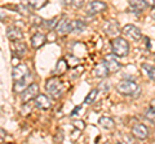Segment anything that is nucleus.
Masks as SVG:
<instances>
[{"mask_svg":"<svg viewBox=\"0 0 155 144\" xmlns=\"http://www.w3.org/2000/svg\"><path fill=\"white\" fill-rule=\"evenodd\" d=\"M13 52L16 53L18 57H23L27 53V45L23 42L22 40L21 41H16V45H13Z\"/></svg>","mask_w":155,"mask_h":144,"instance_id":"15","label":"nucleus"},{"mask_svg":"<svg viewBox=\"0 0 155 144\" xmlns=\"http://www.w3.org/2000/svg\"><path fill=\"white\" fill-rule=\"evenodd\" d=\"M98 124H100V126H102L104 129H107V130H111V129L115 127V122L111 117H106V116L101 117L98 120Z\"/></svg>","mask_w":155,"mask_h":144,"instance_id":"17","label":"nucleus"},{"mask_svg":"<svg viewBox=\"0 0 155 144\" xmlns=\"http://www.w3.org/2000/svg\"><path fill=\"white\" fill-rule=\"evenodd\" d=\"M84 2H85V0H72L71 4L74 5V8H80L84 4Z\"/></svg>","mask_w":155,"mask_h":144,"instance_id":"28","label":"nucleus"},{"mask_svg":"<svg viewBox=\"0 0 155 144\" xmlns=\"http://www.w3.org/2000/svg\"><path fill=\"white\" fill-rule=\"evenodd\" d=\"M97 95H98V90H97V89H92L91 92L88 93V95L85 97L84 103H85V104H92V103H93L94 100H96Z\"/></svg>","mask_w":155,"mask_h":144,"instance_id":"21","label":"nucleus"},{"mask_svg":"<svg viewBox=\"0 0 155 144\" xmlns=\"http://www.w3.org/2000/svg\"><path fill=\"white\" fill-rule=\"evenodd\" d=\"M111 49L116 57H125L129 53V44L124 37H115L111 41Z\"/></svg>","mask_w":155,"mask_h":144,"instance_id":"3","label":"nucleus"},{"mask_svg":"<svg viewBox=\"0 0 155 144\" xmlns=\"http://www.w3.org/2000/svg\"><path fill=\"white\" fill-rule=\"evenodd\" d=\"M150 16H151L153 20H155V7L151 8V12H150Z\"/></svg>","mask_w":155,"mask_h":144,"instance_id":"34","label":"nucleus"},{"mask_svg":"<svg viewBox=\"0 0 155 144\" xmlns=\"http://www.w3.org/2000/svg\"><path fill=\"white\" fill-rule=\"evenodd\" d=\"M56 32L58 35H66V33L72 32V26H71V21L69 18H62L60 22H57V25L54 27Z\"/></svg>","mask_w":155,"mask_h":144,"instance_id":"8","label":"nucleus"},{"mask_svg":"<svg viewBox=\"0 0 155 144\" xmlns=\"http://www.w3.org/2000/svg\"><path fill=\"white\" fill-rule=\"evenodd\" d=\"M145 116H146V118H149L150 121H154V122H155V111H154V109L150 108L149 111L145 113Z\"/></svg>","mask_w":155,"mask_h":144,"instance_id":"25","label":"nucleus"},{"mask_svg":"<svg viewBox=\"0 0 155 144\" xmlns=\"http://www.w3.org/2000/svg\"><path fill=\"white\" fill-rule=\"evenodd\" d=\"M116 90H118V93H120L122 95H127V97H134V95H137L141 92L140 86L134 81H129V80L120 81L116 85Z\"/></svg>","mask_w":155,"mask_h":144,"instance_id":"2","label":"nucleus"},{"mask_svg":"<svg viewBox=\"0 0 155 144\" xmlns=\"http://www.w3.org/2000/svg\"><path fill=\"white\" fill-rule=\"evenodd\" d=\"M143 3L146 7H150V8L155 7V0H143Z\"/></svg>","mask_w":155,"mask_h":144,"instance_id":"29","label":"nucleus"},{"mask_svg":"<svg viewBox=\"0 0 155 144\" xmlns=\"http://www.w3.org/2000/svg\"><path fill=\"white\" fill-rule=\"evenodd\" d=\"M5 135H7V134H5V131L0 129V142H3L4 139H5Z\"/></svg>","mask_w":155,"mask_h":144,"instance_id":"30","label":"nucleus"},{"mask_svg":"<svg viewBox=\"0 0 155 144\" xmlns=\"http://www.w3.org/2000/svg\"><path fill=\"white\" fill-rule=\"evenodd\" d=\"M72 125H74L75 129H79V130H83V129L85 127V124L81 121V120H76V121L72 122Z\"/></svg>","mask_w":155,"mask_h":144,"instance_id":"24","label":"nucleus"},{"mask_svg":"<svg viewBox=\"0 0 155 144\" xmlns=\"http://www.w3.org/2000/svg\"><path fill=\"white\" fill-rule=\"evenodd\" d=\"M104 63L106 64V67H107V70L109 72H118L120 70V63H119V61H116V58L114 55H106L105 57V61H104Z\"/></svg>","mask_w":155,"mask_h":144,"instance_id":"12","label":"nucleus"},{"mask_svg":"<svg viewBox=\"0 0 155 144\" xmlns=\"http://www.w3.org/2000/svg\"><path fill=\"white\" fill-rule=\"evenodd\" d=\"M28 5H30L32 9H41L43 7H45L48 4V0H27Z\"/></svg>","mask_w":155,"mask_h":144,"instance_id":"20","label":"nucleus"},{"mask_svg":"<svg viewBox=\"0 0 155 144\" xmlns=\"http://www.w3.org/2000/svg\"><path fill=\"white\" fill-rule=\"evenodd\" d=\"M45 40H47V37L43 35V33H35V35L31 37V45L34 49H39L40 46L45 44Z\"/></svg>","mask_w":155,"mask_h":144,"instance_id":"14","label":"nucleus"},{"mask_svg":"<svg viewBox=\"0 0 155 144\" xmlns=\"http://www.w3.org/2000/svg\"><path fill=\"white\" fill-rule=\"evenodd\" d=\"M106 8H107L106 3L101 2V0H94V2L88 3V5L85 7V13L88 14V16H94V14L104 12Z\"/></svg>","mask_w":155,"mask_h":144,"instance_id":"7","label":"nucleus"},{"mask_svg":"<svg viewBox=\"0 0 155 144\" xmlns=\"http://www.w3.org/2000/svg\"><path fill=\"white\" fill-rule=\"evenodd\" d=\"M31 22L34 23V25H41V23H43V20H41V18L40 17H38V16H31Z\"/></svg>","mask_w":155,"mask_h":144,"instance_id":"26","label":"nucleus"},{"mask_svg":"<svg viewBox=\"0 0 155 144\" xmlns=\"http://www.w3.org/2000/svg\"><path fill=\"white\" fill-rule=\"evenodd\" d=\"M142 68L146 71V74L147 76L151 80H155V67L154 66H150V64H143L142 66Z\"/></svg>","mask_w":155,"mask_h":144,"instance_id":"23","label":"nucleus"},{"mask_svg":"<svg viewBox=\"0 0 155 144\" xmlns=\"http://www.w3.org/2000/svg\"><path fill=\"white\" fill-rule=\"evenodd\" d=\"M7 36L8 39L11 40L12 42H16V41H21L23 39V33L22 31L17 27H9L8 31H7Z\"/></svg>","mask_w":155,"mask_h":144,"instance_id":"13","label":"nucleus"},{"mask_svg":"<svg viewBox=\"0 0 155 144\" xmlns=\"http://www.w3.org/2000/svg\"><path fill=\"white\" fill-rule=\"evenodd\" d=\"M71 26H72V32H76V33H81L87 28L85 22L81 21V20L71 21Z\"/></svg>","mask_w":155,"mask_h":144,"instance_id":"18","label":"nucleus"},{"mask_svg":"<svg viewBox=\"0 0 155 144\" xmlns=\"http://www.w3.org/2000/svg\"><path fill=\"white\" fill-rule=\"evenodd\" d=\"M81 109V107H76V108H74V111L71 112V116H75L76 113H79V111Z\"/></svg>","mask_w":155,"mask_h":144,"instance_id":"32","label":"nucleus"},{"mask_svg":"<svg viewBox=\"0 0 155 144\" xmlns=\"http://www.w3.org/2000/svg\"><path fill=\"white\" fill-rule=\"evenodd\" d=\"M67 67H69L67 62H66L65 59H60V61H58V63H57V68H56V71H58V74L62 75L65 71H67Z\"/></svg>","mask_w":155,"mask_h":144,"instance_id":"22","label":"nucleus"},{"mask_svg":"<svg viewBox=\"0 0 155 144\" xmlns=\"http://www.w3.org/2000/svg\"><path fill=\"white\" fill-rule=\"evenodd\" d=\"M104 31L107 33L109 36H116L118 33L120 32V28H119V23L118 21L115 20H109L104 23Z\"/></svg>","mask_w":155,"mask_h":144,"instance_id":"11","label":"nucleus"},{"mask_svg":"<svg viewBox=\"0 0 155 144\" xmlns=\"http://www.w3.org/2000/svg\"><path fill=\"white\" fill-rule=\"evenodd\" d=\"M34 103H35V107L39 108V109H43V111H47V109H49L52 107V102L51 99L47 97L44 94H38L35 97V100H34Z\"/></svg>","mask_w":155,"mask_h":144,"instance_id":"10","label":"nucleus"},{"mask_svg":"<svg viewBox=\"0 0 155 144\" xmlns=\"http://www.w3.org/2000/svg\"><path fill=\"white\" fill-rule=\"evenodd\" d=\"M150 108L154 109V111H155V98L150 100Z\"/></svg>","mask_w":155,"mask_h":144,"instance_id":"33","label":"nucleus"},{"mask_svg":"<svg viewBox=\"0 0 155 144\" xmlns=\"http://www.w3.org/2000/svg\"><path fill=\"white\" fill-rule=\"evenodd\" d=\"M122 32H123V35L127 37V39L132 40V41H138L142 37V33H141V31H140V28L136 27L134 25H127V26H124Z\"/></svg>","mask_w":155,"mask_h":144,"instance_id":"6","label":"nucleus"},{"mask_svg":"<svg viewBox=\"0 0 155 144\" xmlns=\"http://www.w3.org/2000/svg\"><path fill=\"white\" fill-rule=\"evenodd\" d=\"M45 90L52 98L58 99V98L62 97V94H64L65 86L58 77H51V79H48L47 83H45Z\"/></svg>","mask_w":155,"mask_h":144,"instance_id":"1","label":"nucleus"},{"mask_svg":"<svg viewBox=\"0 0 155 144\" xmlns=\"http://www.w3.org/2000/svg\"><path fill=\"white\" fill-rule=\"evenodd\" d=\"M39 94V86L38 84H30L21 92V99L23 103H28L31 99H35V97Z\"/></svg>","mask_w":155,"mask_h":144,"instance_id":"5","label":"nucleus"},{"mask_svg":"<svg viewBox=\"0 0 155 144\" xmlns=\"http://www.w3.org/2000/svg\"><path fill=\"white\" fill-rule=\"evenodd\" d=\"M130 134H132V135H133L136 139L143 140V139L147 138L149 130H147V127L145 126L143 124H136V125H133L132 130H130Z\"/></svg>","mask_w":155,"mask_h":144,"instance_id":"9","label":"nucleus"},{"mask_svg":"<svg viewBox=\"0 0 155 144\" xmlns=\"http://www.w3.org/2000/svg\"><path fill=\"white\" fill-rule=\"evenodd\" d=\"M72 3V0H61V4L62 5H70Z\"/></svg>","mask_w":155,"mask_h":144,"instance_id":"31","label":"nucleus"},{"mask_svg":"<svg viewBox=\"0 0 155 144\" xmlns=\"http://www.w3.org/2000/svg\"><path fill=\"white\" fill-rule=\"evenodd\" d=\"M45 25L48 26V28H49V30H54V27H56V25H57V20L54 18V20H52V21H49V22H45Z\"/></svg>","mask_w":155,"mask_h":144,"instance_id":"27","label":"nucleus"},{"mask_svg":"<svg viewBox=\"0 0 155 144\" xmlns=\"http://www.w3.org/2000/svg\"><path fill=\"white\" fill-rule=\"evenodd\" d=\"M129 7H130V9H132L133 12L141 13L146 5H145L143 0H129Z\"/></svg>","mask_w":155,"mask_h":144,"instance_id":"16","label":"nucleus"},{"mask_svg":"<svg viewBox=\"0 0 155 144\" xmlns=\"http://www.w3.org/2000/svg\"><path fill=\"white\" fill-rule=\"evenodd\" d=\"M109 74V70L107 67H106L105 63H100L96 66L94 68V76H97V77H106Z\"/></svg>","mask_w":155,"mask_h":144,"instance_id":"19","label":"nucleus"},{"mask_svg":"<svg viewBox=\"0 0 155 144\" xmlns=\"http://www.w3.org/2000/svg\"><path fill=\"white\" fill-rule=\"evenodd\" d=\"M154 61H155V54H154Z\"/></svg>","mask_w":155,"mask_h":144,"instance_id":"35","label":"nucleus"},{"mask_svg":"<svg viewBox=\"0 0 155 144\" xmlns=\"http://www.w3.org/2000/svg\"><path fill=\"white\" fill-rule=\"evenodd\" d=\"M30 76V71H28L26 64H17L13 67L12 71V77L14 83H19V81H25L26 77Z\"/></svg>","mask_w":155,"mask_h":144,"instance_id":"4","label":"nucleus"}]
</instances>
